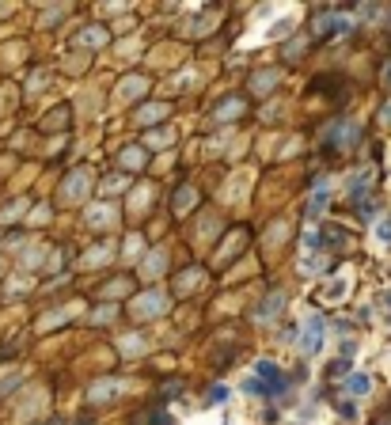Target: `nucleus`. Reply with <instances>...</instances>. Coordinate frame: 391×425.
<instances>
[{"instance_id":"f257e3e1","label":"nucleus","mask_w":391,"mask_h":425,"mask_svg":"<svg viewBox=\"0 0 391 425\" xmlns=\"http://www.w3.org/2000/svg\"><path fill=\"white\" fill-rule=\"evenodd\" d=\"M323 342H327V323H323V315H304V327H300V350H304V357H316L319 350H323Z\"/></svg>"},{"instance_id":"f03ea898","label":"nucleus","mask_w":391,"mask_h":425,"mask_svg":"<svg viewBox=\"0 0 391 425\" xmlns=\"http://www.w3.org/2000/svg\"><path fill=\"white\" fill-rule=\"evenodd\" d=\"M350 289H353V278H350V274H338V278H331L323 285L319 300H323V304H342L346 296H350Z\"/></svg>"},{"instance_id":"7ed1b4c3","label":"nucleus","mask_w":391,"mask_h":425,"mask_svg":"<svg viewBox=\"0 0 391 425\" xmlns=\"http://www.w3.org/2000/svg\"><path fill=\"white\" fill-rule=\"evenodd\" d=\"M350 27L353 23L346 16H338V12H323V16L316 19V34H319V38H327V34H346Z\"/></svg>"},{"instance_id":"20e7f679","label":"nucleus","mask_w":391,"mask_h":425,"mask_svg":"<svg viewBox=\"0 0 391 425\" xmlns=\"http://www.w3.org/2000/svg\"><path fill=\"white\" fill-rule=\"evenodd\" d=\"M254 376H259L262 384L270 387V395L285 391V376H281V368H274L270 361H259V365H254Z\"/></svg>"},{"instance_id":"39448f33","label":"nucleus","mask_w":391,"mask_h":425,"mask_svg":"<svg viewBox=\"0 0 391 425\" xmlns=\"http://www.w3.org/2000/svg\"><path fill=\"white\" fill-rule=\"evenodd\" d=\"M357 122H338L334 125L331 133H327V141H331V145H338V148H346V145H353V141H357Z\"/></svg>"},{"instance_id":"423d86ee","label":"nucleus","mask_w":391,"mask_h":425,"mask_svg":"<svg viewBox=\"0 0 391 425\" xmlns=\"http://www.w3.org/2000/svg\"><path fill=\"white\" fill-rule=\"evenodd\" d=\"M88 186H91V175H88V171H76L73 179L65 182L61 197H65V202H76V197H84V194H88Z\"/></svg>"},{"instance_id":"0eeeda50","label":"nucleus","mask_w":391,"mask_h":425,"mask_svg":"<svg viewBox=\"0 0 391 425\" xmlns=\"http://www.w3.org/2000/svg\"><path fill=\"white\" fill-rule=\"evenodd\" d=\"M342 391L350 395V399H365L368 391H372V380L365 376V372H353V376H346V384H342Z\"/></svg>"},{"instance_id":"6e6552de","label":"nucleus","mask_w":391,"mask_h":425,"mask_svg":"<svg viewBox=\"0 0 391 425\" xmlns=\"http://www.w3.org/2000/svg\"><path fill=\"white\" fill-rule=\"evenodd\" d=\"M281 311H285V296L274 293V296H266V304H262L259 311H254V319H259V323H270V319H277Z\"/></svg>"},{"instance_id":"1a4fd4ad","label":"nucleus","mask_w":391,"mask_h":425,"mask_svg":"<svg viewBox=\"0 0 391 425\" xmlns=\"http://www.w3.org/2000/svg\"><path fill=\"white\" fill-rule=\"evenodd\" d=\"M133 311H137V315H160V311H163V296L160 293H145L137 304H133Z\"/></svg>"},{"instance_id":"9d476101","label":"nucleus","mask_w":391,"mask_h":425,"mask_svg":"<svg viewBox=\"0 0 391 425\" xmlns=\"http://www.w3.org/2000/svg\"><path fill=\"white\" fill-rule=\"evenodd\" d=\"M327 197H331V186L316 182V190H311V197H308V217H319V212L327 209Z\"/></svg>"},{"instance_id":"9b49d317","label":"nucleus","mask_w":391,"mask_h":425,"mask_svg":"<svg viewBox=\"0 0 391 425\" xmlns=\"http://www.w3.org/2000/svg\"><path fill=\"white\" fill-rule=\"evenodd\" d=\"M236 114H244V99H228V103H220L217 110H213V118H217V122H232Z\"/></svg>"},{"instance_id":"f8f14e48","label":"nucleus","mask_w":391,"mask_h":425,"mask_svg":"<svg viewBox=\"0 0 391 425\" xmlns=\"http://www.w3.org/2000/svg\"><path fill=\"white\" fill-rule=\"evenodd\" d=\"M372 239H376V247H380V251H391V217H383V221H376V228H372Z\"/></svg>"},{"instance_id":"ddd939ff","label":"nucleus","mask_w":391,"mask_h":425,"mask_svg":"<svg viewBox=\"0 0 391 425\" xmlns=\"http://www.w3.org/2000/svg\"><path fill=\"white\" fill-rule=\"evenodd\" d=\"M118 391H122V384H115V380H106V384L91 387V402H106V399H115Z\"/></svg>"},{"instance_id":"4468645a","label":"nucleus","mask_w":391,"mask_h":425,"mask_svg":"<svg viewBox=\"0 0 391 425\" xmlns=\"http://www.w3.org/2000/svg\"><path fill=\"white\" fill-rule=\"evenodd\" d=\"M368 186H372V171H357V175L350 179V194L357 197V202H361V194H365Z\"/></svg>"},{"instance_id":"2eb2a0df","label":"nucleus","mask_w":391,"mask_h":425,"mask_svg":"<svg viewBox=\"0 0 391 425\" xmlns=\"http://www.w3.org/2000/svg\"><path fill=\"white\" fill-rule=\"evenodd\" d=\"M163 114H167V106H160V103H156V106H141L137 122H141V125H152V122H160Z\"/></svg>"},{"instance_id":"dca6fc26","label":"nucleus","mask_w":391,"mask_h":425,"mask_svg":"<svg viewBox=\"0 0 391 425\" xmlns=\"http://www.w3.org/2000/svg\"><path fill=\"white\" fill-rule=\"evenodd\" d=\"M163 262H167V254H163V251L148 254V258H145V278H156V274H163Z\"/></svg>"},{"instance_id":"f3484780","label":"nucleus","mask_w":391,"mask_h":425,"mask_svg":"<svg viewBox=\"0 0 391 425\" xmlns=\"http://www.w3.org/2000/svg\"><path fill=\"white\" fill-rule=\"evenodd\" d=\"M274 84H277V73H259V76L251 80V88H254V95H266Z\"/></svg>"},{"instance_id":"a211bd4d","label":"nucleus","mask_w":391,"mask_h":425,"mask_svg":"<svg viewBox=\"0 0 391 425\" xmlns=\"http://www.w3.org/2000/svg\"><path fill=\"white\" fill-rule=\"evenodd\" d=\"M141 91H145V80H137V76H130V80L122 84V99H137Z\"/></svg>"},{"instance_id":"6ab92c4d","label":"nucleus","mask_w":391,"mask_h":425,"mask_svg":"<svg viewBox=\"0 0 391 425\" xmlns=\"http://www.w3.org/2000/svg\"><path fill=\"white\" fill-rule=\"evenodd\" d=\"M244 391H247V395H270V387L262 384L259 376H244Z\"/></svg>"},{"instance_id":"aec40b11","label":"nucleus","mask_w":391,"mask_h":425,"mask_svg":"<svg viewBox=\"0 0 391 425\" xmlns=\"http://www.w3.org/2000/svg\"><path fill=\"white\" fill-rule=\"evenodd\" d=\"M194 202H198V194H194V190H179V197H175V209H179V212H187Z\"/></svg>"},{"instance_id":"412c9836","label":"nucleus","mask_w":391,"mask_h":425,"mask_svg":"<svg viewBox=\"0 0 391 425\" xmlns=\"http://www.w3.org/2000/svg\"><path fill=\"white\" fill-rule=\"evenodd\" d=\"M80 42H84V46H103V42H106V31H84Z\"/></svg>"},{"instance_id":"4be33fe9","label":"nucleus","mask_w":391,"mask_h":425,"mask_svg":"<svg viewBox=\"0 0 391 425\" xmlns=\"http://www.w3.org/2000/svg\"><path fill=\"white\" fill-rule=\"evenodd\" d=\"M209 402H217V406H220V402H228V387H224V384L209 387Z\"/></svg>"},{"instance_id":"5701e85b","label":"nucleus","mask_w":391,"mask_h":425,"mask_svg":"<svg viewBox=\"0 0 391 425\" xmlns=\"http://www.w3.org/2000/svg\"><path fill=\"white\" fill-rule=\"evenodd\" d=\"M88 221H91V224H110V221H115V217H110V212H106V205H103V209H99V212H95V209L88 212Z\"/></svg>"},{"instance_id":"b1692460","label":"nucleus","mask_w":391,"mask_h":425,"mask_svg":"<svg viewBox=\"0 0 391 425\" xmlns=\"http://www.w3.org/2000/svg\"><path fill=\"white\" fill-rule=\"evenodd\" d=\"M122 350L126 353H141V350H145V342H141V338H122Z\"/></svg>"},{"instance_id":"393cba45","label":"nucleus","mask_w":391,"mask_h":425,"mask_svg":"<svg viewBox=\"0 0 391 425\" xmlns=\"http://www.w3.org/2000/svg\"><path fill=\"white\" fill-rule=\"evenodd\" d=\"M346 372H350V361H334V365H331V376H346Z\"/></svg>"},{"instance_id":"a878e982","label":"nucleus","mask_w":391,"mask_h":425,"mask_svg":"<svg viewBox=\"0 0 391 425\" xmlns=\"http://www.w3.org/2000/svg\"><path fill=\"white\" fill-rule=\"evenodd\" d=\"M383 84H388V88H391V65L383 69Z\"/></svg>"}]
</instances>
